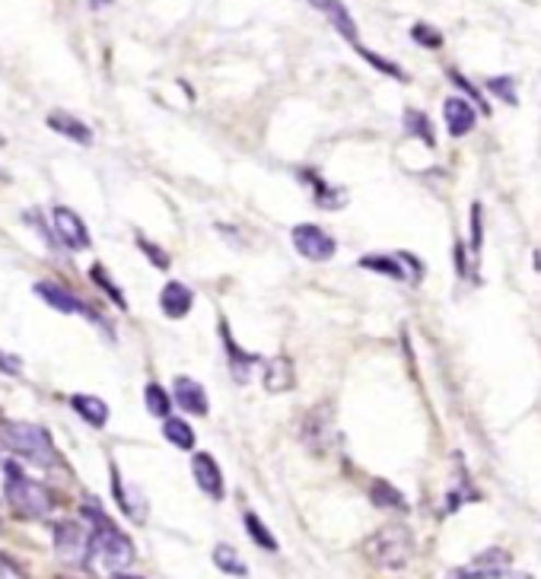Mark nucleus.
<instances>
[{
	"label": "nucleus",
	"instance_id": "nucleus-36",
	"mask_svg": "<svg viewBox=\"0 0 541 579\" xmlns=\"http://www.w3.org/2000/svg\"><path fill=\"white\" fill-rule=\"evenodd\" d=\"M513 579H532V577H529V574H516V577H513Z\"/></svg>",
	"mask_w": 541,
	"mask_h": 579
},
{
	"label": "nucleus",
	"instance_id": "nucleus-13",
	"mask_svg": "<svg viewBox=\"0 0 541 579\" xmlns=\"http://www.w3.org/2000/svg\"><path fill=\"white\" fill-rule=\"evenodd\" d=\"M262 382H265V389H268L270 395L290 392V389H293V382H297L290 357H270L268 367H265V375H262Z\"/></svg>",
	"mask_w": 541,
	"mask_h": 579
},
{
	"label": "nucleus",
	"instance_id": "nucleus-1",
	"mask_svg": "<svg viewBox=\"0 0 541 579\" xmlns=\"http://www.w3.org/2000/svg\"><path fill=\"white\" fill-rule=\"evenodd\" d=\"M90 519H93V532L87 535L83 564L100 577H118L125 567L135 564V545L115 522H108L100 512H90Z\"/></svg>",
	"mask_w": 541,
	"mask_h": 579
},
{
	"label": "nucleus",
	"instance_id": "nucleus-14",
	"mask_svg": "<svg viewBox=\"0 0 541 579\" xmlns=\"http://www.w3.org/2000/svg\"><path fill=\"white\" fill-rule=\"evenodd\" d=\"M192 303H195L192 290H188L185 283H179V280L166 283L163 293H160V309H163L170 319H185V315L192 312Z\"/></svg>",
	"mask_w": 541,
	"mask_h": 579
},
{
	"label": "nucleus",
	"instance_id": "nucleus-12",
	"mask_svg": "<svg viewBox=\"0 0 541 579\" xmlns=\"http://www.w3.org/2000/svg\"><path fill=\"white\" fill-rule=\"evenodd\" d=\"M309 3H312V7H315L319 13H325V16H329V23H332V26H335V30H338V33L344 35V38H347L350 45H354V48L360 45V35H357V23H354L350 10H347V7H344L341 0H309Z\"/></svg>",
	"mask_w": 541,
	"mask_h": 579
},
{
	"label": "nucleus",
	"instance_id": "nucleus-35",
	"mask_svg": "<svg viewBox=\"0 0 541 579\" xmlns=\"http://www.w3.org/2000/svg\"><path fill=\"white\" fill-rule=\"evenodd\" d=\"M115 579H140V577H131V574H118Z\"/></svg>",
	"mask_w": 541,
	"mask_h": 579
},
{
	"label": "nucleus",
	"instance_id": "nucleus-7",
	"mask_svg": "<svg viewBox=\"0 0 541 579\" xmlns=\"http://www.w3.org/2000/svg\"><path fill=\"white\" fill-rule=\"evenodd\" d=\"M293 245H297V252L309 258V262H329V258H335V252H338V242L329 236L322 227H315V223H303V227H297L293 230Z\"/></svg>",
	"mask_w": 541,
	"mask_h": 579
},
{
	"label": "nucleus",
	"instance_id": "nucleus-21",
	"mask_svg": "<svg viewBox=\"0 0 541 579\" xmlns=\"http://www.w3.org/2000/svg\"><path fill=\"white\" fill-rule=\"evenodd\" d=\"M163 437H166L175 449H192V445H195V430H192L182 417H166Z\"/></svg>",
	"mask_w": 541,
	"mask_h": 579
},
{
	"label": "nucleus",
	"instance_id": "nucleus-29",
	"mask_svg": "<svg viewBox=\"0 0 541 579\" xmlns=\"http://www.w3.org/2000/svg\"><path fill=\"white\" fill-rule=\"evenodd\" d=\"M449 80H452V83H456V86H459L462 93H469V96H472L474 103H477V108H481L484 115H491V105L484 103V96H481V90H477V86H472V83H469V80H465V77H462L459 70H449Z\"/></svg>",
	"mask_w": 541,
	"mask_h": 579
},
{
	"label": "nucleus",
	"instance_id": "nucleus-3",
	"mask_svg": "<svg viewBox=\"0 0 541 579\" xmlns=\"http://www.w3.org/2000/svg\"><path fill=\"white\" fill-rule=\"evenodd\" d=\"M364 554L379 570H405L411 557H414V535L402 522H389L367 539Z\"/></svg>",
	"mask_w": 541,
	"mask_h": 579
},
{
	"label": "nucleus",
	"instance_id": "nucleus-17",
	"mask_svg": "<svg viewBox=\"0 0 541 579\" xmlns=\"http://www.w3.org/2000/svg\"><path fill=\"white\" fill-rule=\"evenodd\" d=\"M55 547H58L61 554H68V557H83V551H87V535H83V529H80L77 522H61V525L55 529Z\"/></svg>",
	"mask_w": 541,
	"mask_h": 579
},
{
	"label": "nucleus",
	"instance_id": "nucleus-11",
	"mask_svg": "<svg viewBox=\"0 0 541 579\" xmlns=\"http://www.w3.org/2000/svg\"><path fill=\"white\" fill-rule=\"evenodd\" d=\"M192 472H195L198 487H202L210 500H223V472H220V465H217V459H214V455L198 452V455H195V462H192Z\"/></svg>",
	"mask_w": 541,
	"mask_h": 579
},
{
	"label": "nucleus",
	"instance_id": "nucleus-32",
	"mask_svg": "<svg viewBox=\"0 0 541 579\" xmlns=\"http://www.w3.org/2000/svg\"><path fill=\"white\" fill-rule=\"evenodd\" d=\"M20 367H23V363H20V357H13V354H3V350H0V373L23 375Z\"/></svg>",
	"mask_w": 541,
	"mask_h": 579
},
{
	"label": "nucleus",
	"instance_id": "nucleus-33",
	"mask_svg": "<svg viewBox=\"0 0 541 579\" xmlns=\"http://www.w3.org/2000/svg\"><path fill=\"white\" fill-rule=\"evenodd\" d=\"M140 248H143V252H147V255H150V258L157 262V268H170V258H166V252L153 248V245H150L147 239H140Z\"/></svg>",
	"mask_w": 541,
	"mask_h": 579
},
{
	"label": "nucleus",
	"instance_id": "nucleus-20",
	"mask_svg": "<svg viewBox=\"0 0 541 579\" xmlns=\"http://www.w3.org/2000/svg\"><path fill=\"white\" fill-rule=\"evenodd\" d=\"M405 131L411 137H417V140H424L427 147H437V135H434L430 118L424 112H417V108H407L405 112Z\"/></svg>",
	"mask_w": 541,
	"mask_h": 579
},
{
	"label": "nucleus",
	"instance_id": "nucleus-34",
	"mask_svg": "<svg viewBox=\"0 0 541 579\" xmlns=\"http://www.w3.org/2000/svg\"><path fill=\"white\" fill-rule=\"evenodd\" d=\"M93 277H96V280H100L102 287H105V290H108V293H112V300H115V303H118V306H125V300H122V293H118V290H115V287H112V280H108V277H105V274H102L100 268H96V271H93Z\"/></svg>",
	"mask_w": 541,
	"mask_h": 579
},
{
	"label": "nucleus",
	"instance_id": "nucleus-9",
	"mask_svg": "<svg viewBox=\"0 0 541 579\" xmlns=\"http://www.w3.org/2000/svg\"><path fill=\"white\" fill-rule=\"evenodd\" d=\"M172 392H175V405L185 410V414H192V417H207L210 402H207V392H204L195 379H188V375H175Z\"/></svg>",
	"mask_w": 541,
	"mask_h": 579
},
{
	"label": "nucleus",
	"instance_id": "nucleus-8",
	"mask_svg": "<svg viewBox=\"0 0 541 579\" xmlns=\"http://www.w3.org/2000/svg\"><path fill=\"white\" fill-rule=\"evenodd\" d=\"M51 227H55V233L58 239L68 245V248H90V230H87V223L80 220V213H73L70 207H51Z\"/></svg>",
	"mask_w": 541,
	"mask_h": 579
},
{
	"label": "nucleus",
	"instance_id": "nucleus-5",
	"mask_svg": "<svg viewBox=\"0 0 541 579\" xmlns=\"http://www.w3.org/2000/svg\"><path fill=\"white\" fill-rule=\"evenodd\" d=\"M338 440L335 430V405L332 402H319L312 410H306L303 420V443L306 449H312L315 455L329 452Z\"/></svg>",
	"mask_w": 541,
	"mask_h": 579
},
{
	"label": "nucleus",
	"instance_id": "nucleus-18",
	"mask_svg": "<svg viewBox=\"0 0 541 579\" xmlns=\"http://www.w3.org/2000/svg\"><path fill=\"white\" fill-rule=\"evenodd\" d=\"M73 410L90 424V427H105L108 424V405L96 398V395H73L70 398Z\"/></svg>",
	"mask_w": 541,
	"mask_h": 579
},
{
	"label": "nucleus",
	"instance_id": "nucleus-22",
	"mask_svg": "<svg viewBox=\"0 0 541 579\" xmlns=\"http://www.w3.org/2000/svg\"><path fill=\"white\" fill-rule=\"evenodd\" d=\"M360 268H367V271H376V274H385V277H392V280H405V268L399 265V258L367 255V258H360Z\"/></svg>",
	"mask_w": 541,
	"mask_h": 579
},
{
	"label": "nucleus",
	"instance_id": "nucleus-30",
	"mask_svg": "<svg viewBox=\"0 0 541 579\" xmlns=\"http://www.w3.org/2000/svg\"><path fill=\"white\" fill-rule=\"evenodd\" d=\"M0 579H30V577H26V570H23L10 554L0 551Z\"/></svg>",
	"mask_w": 541,
	"mask_h": 579
},
{
	"label": "nucleus",
	"instance_id": "nucleus-2",
	"mask_svg": "<svg viewBox=\"0 0 541 579\" xmlns=\"http://www.w3.org/2000/svg\"><path fill=\"white\" fill-rule=\"evenodd\" d=\"M3 497H7L13 516H20V519H45L55 510L51 490L26 472H20V465H13V462L3 465Z\"/></svg>",
	"mask_w": 541,
	"mask_h": 579
},
{
	"label": "nucleus",
	"instance_id": "nucleus-25",
	"mask_svg": "<svg viewBox=\"0 0 541 579\" xmlns=\"http://www.w3.org/2000/svg\"><path fill=\"white\" fill-rule=\"evenodd\" d=\"M487 93H494L497 100H504L507 105H519V96H516V77H491L487 80Z\"/></svg>",
	"mask_w": 541,
	"mask_h": 579
},
{
	"label": "nucleus",
	"instance_id": "nucleus-31",
	"mask_svg": "<svg viewBox=\"0 0 541 579\" xmlns=\"http://www.w3.org/2000/svg\"><path fill=\"white\" fill-rule=\"evenodd\" d=\"M481 223H484V217H481V205H472V248H474V258H477V252H481Z\"/></svg>",
	"mask_w": 541,
	"mask_h": 579
},
{
	"label": "nucleus",
	"instance_id": "nucleus-4",
	"mask_svg": "<svg viewBox=\"0 0 541 579\" xmlns=\"http://www.w3.org/2000/svg\"><path fill=\"white\" fill-rule=\"evenodd\" d=\"M0 443L7 445L13 455L48 468L55 462V445L51 437L38 427V424H26V420H0Z\"/></svg>",
	"mask_w": 541,
	"mask_h": 579
},
{
	"label": "nucleus",
	"instance_id": "nucleus-19",
	"mask_svg": "<svg viewBox=\"0 0 541 579\" xmlns=\"http://www.w3.org/2000/svg\"><path fill=\"white\" fill-rule=\"evenodd\" d=\"M370 497H372V503H376V507H382V510H399V512L407 510V500L402 497V490H399V487H392L389 480H372Z\"/></svg>",
	"mask_w": 541,
	"mask_h": 579
},
{
	"label": "nucleus",
	"instance_id": "nucleus-10",
	"mask_svg": "<svg viewBox=\"0 0 541 579\" xmlns=\"http://www.w3.org/2000/svg\"><path fill=\"white\" fill-rule=\"evenodd\" d=\"M442 118H446V128L452 137H465L474 131V121H477V112L472 103H465L462 96H449L442 103Z\"/></svg>",
	"mask_w": 541,
	"mask_h": 579
},
{
	"label": "nucleus",
	"instance_id": "nucleus-27",
	"mask_svg": "<svg viewBox=\"0 0 541 579\" xmlns=\"http://www.w3.org/2000/svg\"><path fill=\"white\" fill-rule=\"evenodd\" d=\"M357 51H360V58H367L372 68L382 70L385 77H392V80H407L405 70L399 68V65H392V61H385V58H379L376 51H370V48H364V45H357Z\"/></svg>",
	"mask_w": 541,
	"mask_h": 579
},
{
	"label": "nucleus",
	"instance_id": "nucleus-6",
	"mask_svg": "<svg viewBox=\"0 0 541 579\" xmlns=\"http://www.w3.org/2000/svg\"><path fill=\"white\" fill-rule=\"evenodd\" d=\"M509 551L504 547H487L477 557H472L465 567H452L446 579H504L509 574Z\"/></svg>",
	"mask_w": 541,
	"mask_h": 579
},
{
	"label": "nucleus",
	"instance_id": "nucleus-37",
	"mask_svg": "<svg viewBox=\"0 0 541 579\" xmlns=\"http://www.w3.org/2000/svg\"><path fill=\"white\" fill-rule=\"evenodd\" d=\"M100 3H102V0H93V7H100ZM105 3H108V0H105Z\"/></svg>",
	"mask_w": 541,
	"mask_h": 579
},
{
	"label": "nucleus",
	"instance_id": "nucleus-24",
	"mask_svg": "<svg viewBox=\"0 0 541 579\" xmlns=\"http://www.w3.org/2000/svg\"><path fill=\"white\" fill-rule=\"evenodd\" d=\"M245 529H249V535H252L255 545H262L265 551H277V542H274V535L268 532V525L255 512H245Z\"/></svg>",
	"mask_w": 541,
	"mask_h": 579
},
{
	"label": "nucleus",
	"instance_id": "nucleus-28",
	"mask_svg": "<svg viewBox=\"0 0 541 579\" xmlns=\"http://www.w3.org/2000/svg\"><path fill=\"white\" fill-rule=\"evenodd\" d=\"M411 38H414L417 45H424V48H442V33L440 30H434V26H427V23H417V26L411 30Z\"/></svg>",
	"mask_w": 541,
	"mask_h": 579
},
{
	"label": "nucleus",
	"instance_id": "nucleus-16",
	"mask_svg": "<svg viewBox=\"0 0 541 579\" xmlns=\"http://www.w3.org/2000/svg\"><path fill=\"white\" fill-rule=\"evenodd\" d=\"M35 293L48 303V306H55L58 312H90V309L83 306L70 290L65 287H55V283H35Z\"/></svg>",
	"mask_w": 541,
	"mask_h": 579
},
{
	"label": "nucleus",
	"instance_id": "nucleus-15",
	"mask_svg": "<svg viewBox=\"0 0 541 579\" xmlns=\"http://www.w3.org/2000/svg\"><path fill=\"white\" fill-rule=\"evenodd\" d=\"M48 128L58 131V135H65L68 140H73V143H83V147L93 143V131H90L80 118H73L70 112H51V115H48Z\"/></svg>",
	"mask_w": 541,
	"mask_h": 579
},
{
	"label": "nucleus",
	"instance_id": "nucleus-26",
	"mask_svg": "<svg viewBox=\"0 0 541 579\" xmlns=\"http://www.w3.org/2000/svg\"><path fill=\"white\" fill-rule=\"evenodd\" d=\"M143 398H147V410H150L153 417H170V395L163 392V385L150 382L147 392H143Z\"/></svg>",
	"mask_w": 541,
	"mask_h": 579
},
{
	"label": "nucleus",
	"instance_id": "nucleus-23",
	"mask_svg": "<svg viewBox=\"0 0 541 579\" xmlns=\"http://www.w3.org/2000/svg\"><path fill=\"white\" fill-rule=\"evenodd\" d=\"M214 564L223 570V574H233V577H245L249 570H245V564H242V557H239L237 551L230 545H217L214 547Z\"/></svg>",
	"mask_w": 541,
	"mask_h": 579
}]
</instances>
